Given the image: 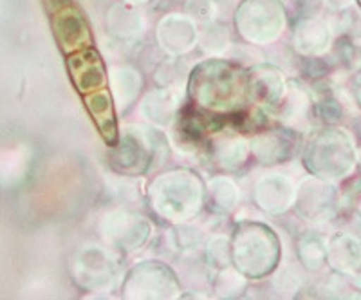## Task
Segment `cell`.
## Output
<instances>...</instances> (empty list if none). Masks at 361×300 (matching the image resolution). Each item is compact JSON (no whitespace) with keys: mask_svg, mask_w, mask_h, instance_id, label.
I'll list each match as a JSON object with an SVG mask.
<instances>
[{"mask_svg":"<svg viewBox=\"0 0 361 300\" xmlns=\"http://www.w3.org/2000/svg\"><path fill=\"white\" fill-rule=\"evenodd\" d=\"M286 22L280 0H244L237 9L238 31L251 42L273 40Z\"/></svg>","mask_w":361,"mask_h":300,"instance_id":"cell-1","label":"cell"},{"mask_svg":"<svg viewBox=\"0 0 361 300\" xmlns=\"http://www.w3.org/2000/svg\"><path fill=\"white\" fill-rule=\"evenodd\" d=\"M51 13H53L54 35H56L58 42L62 44L63 49L71 51L89 47V28H87L85 20H83L82 13L71 4V0L67 4L60 6V8Z\"/></svg>","mask_w":361,"mask_h":300,"instance_id":"cell-2","label":"cell"},{"mask_svg":"<svg viewBox=\"0 0 361 300\" xmlns=\"http://www.w3.org/2000/svg\"><path fill=\"white\" fill-rule=\"evenodd\" d=\"M69 67L78 91H99L105 83V69L94 49H83L71 56Z\"/></svg>","mask_w":361,"mask_h":300,"instance_id":"cell-3","label":"cell"},{"mask_svg":"<svg viewBox=\"0 0 361 300\" xmlns=\"http://www.w3.org/2000/svg\"><path fill=\"white\" fill-rule=\"evenodd\" d=\"M89 111L98 124L99 131L107 140L114 141L116 138V124H114V112H112L111 98L105 91H94V95L87 98Z\"/></svg>","mask_w":361,"mask_h":300,"instance_id":"cell-4","label":"cell"},{"mask_svg":"<svg viewBox=\"0 0 361 300\" xmlns=\"http://www.w3.org/2000/svg\"><path fill=\"white\" fill-rule=\"evenodd\" d=\"M127 4H143V2H147V0H125Z\"/></svg>","mask_w":361,"mask_h":300,"instance_id":"cell-5","label":"cell"}]
</instances>
